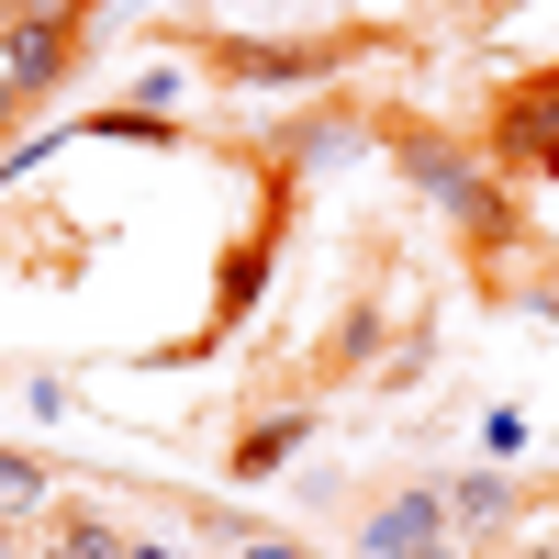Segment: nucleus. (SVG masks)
<instances>
[{
  "label": "nucleus",
  "instance_id": "obj_1",
  "mask_svg": "<svg viewBox=\"0 0 559 559\" xmlns=\"http://www.w3.org/2000/svg\"><path fill=\"white\" fill-rule=\"evenodd\" d=\"M448 492H403L381 526H369V559H448Z\"/></svg>",
  "mask_w": 559,
  "mask_h": 559
},
{
  "label": "nucleus",
  "instance_id": "obj_2",
  "mask_svg": "<svg viewBox=\"0 0 559 559\" xmlns=\"http://www.w3.org/2000/svg\"><path fill=\"white\" fill-rule=\"evenodd\" d=\"M0 45H12V57H0V79H12V90H45V79L68 68V12H23Z\"/></svg>",
  "mask_w": 559,
  "mask_h": 559
},
{
  "label": "nucleus",
  "instance_id": "obj_3",
  "mask_svg": "<svg viewBox=\"0 0 559 559\" xmlns=\"http://www.w3.org/2000/svg\"><path fill=\"white\" fill-rule=\"evenodd\" d=\"M414 179H426L437 202H459V213H471V224H492V191H481V179L459 168V157H437V146H426V157H414Z\"/></svg>",
  "mask_w": 559,
  "mask_h": 559
},
{
  "label": "nucleus",
  "instance_id": "obj_4",
  "mask_svg": "<svg viewBox=\"0 0 559 559\" xmlns=\"http://www.w3.org/2000/svg\"><path fill=\"white\" fill-rule=\"evenodd\" d=\"M23 503H45V471L34 459H0V515H23Z\"/></svg>",
  "mask_w": 559,
  "mask_h": 559
},
{
  "label": "nucleus",
  "instance_id": "obj_5",
  "mask_svg": "<svg viewBox=\"0 0 559 559\" xmlns=\"http://www.w3.org/2000/svg\"><path fill=\"white\" fill-rule=\"evenodd\" d=\"M57 559H123V537H112V526H90V515H79V526L57 537Z\"/></svg>",
  "mask_w": 559,
  "mask_h": 559
},
{
  "label": "nucleus",
  "instance_id": "obj_6",
  "mask_svg": "<svg viewBox=\"0 0 559 559\" xmlns=\"http://www.w3.org/2000/svg\"><path fill=\"white\" fill-rule=\"evenodd\" d=\"M236 559H302V548H269V537H258V548H236Z\"/></svg>",
  "mask_w": 559,
  "mask_h": 559
},
{
  "label": "nucleus",
  "instance_id": "obj_7",
  "mask_svg": "<svg viewBox=\"0 0 559 559\" xmlns=\"http://www.w3.org/2000/svg\"><path fill=\"white\" fill-rule=\"evenodd\" d=\"M12 102H23V90H12V79H0V112H12Z\"/></svg>",
  "mask_w": 559,
  "mask_h": 559
},
{
  "label": "nucleus",
  "instance_id": "obj_8",
  "mask_svg": "<svg viewBox=\"0 0 559 559\" xmlns=\"http://www.w3.org/2000/svg\"><path fill=\"white\" fill-rule=\"evenodd\" d=\"M134 559H168V548H134Z\"/></svg>",
  "mask_w": 559,
  "mask_h": 559
},
{
  "label": "nucleus",
  "instance_id": "obj_9",
  "mask_svg": "<svg viewBox=\"0 0 559 559\" xmlns=\"http://www.w3.org/2000/svg\"><path fill=\"white\" fill-rule=\"evenodd\" d=\"M0 559H23V548H0Z\"/></svg>",
  "mask_w": 559,
  "mask_h": 559
}]
</instances>
